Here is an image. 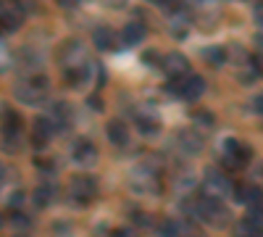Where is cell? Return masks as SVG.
Segmentation results:
<instances>
[{
	"mask_svg": "<svg viewBox=\"0 0 263 237\" xmlns=\"http://www.w3.org/2000/svg\"><path fill=\"white\" fill-rule=\"evenodd\" d=\"M13 95L21 100V103H29V105H37L48 98V79L45 77H29L24 82H18L13 87Z\"/></svg>",
	"mask_w": 263,
	"mask_h": 237,
	"instance_id": "cell-1",
	"label": "cell"
},
{
	"mask_svg": "<svg viewBox=\"0 0 263 237\" xmlns=\"http://www.w3.org/2000/svg\"><path fill=\"white\" fill-rule=\"evenodd\" d=\"M221 156H224V161H227L229 166L242 169V166H248V161L253 158V150H250V145H245V142H239V140L229 137V140H224Z\"/></svg>",
	"mask_w": 263,
	"mask_h": 237,
	"instance_id": "cell-2",
	"label": "cell"
},
{
	"mask_svg": "<svg viewBox=\"0 0 263 237\" xmlns=\"http://www.w3.org/2000/svg\"><path fill=\"white\" fill-rule=\"evenodd\" d=\"M95 192H98V182L92 179V177H74L71 182H69V198L74 200V203H79V206H87L92 198H95Z\"/></svg>",
	"mask_w": 263,
	"mask_h": 237,
	"instance_id": "cell-3",
	"label": "cell"
},
{
	"mask_svg": "<svg viewBox=\"0 0 263 237\" xmlns=\"http://www.w3.org/2000/svg\"><path fill=\"white\" fill-rule=\"evenodd\" d=\"M171 90L177 93L182 100H197L203 95V90H205V82H203V77L190 74V77H182L179 82H174Z\"/></svg>",
	"mask_w": 263,
	"mask_h": 237,
	"instance_id": "cell-4",
	"label": "cell"
},
{
	"mask_svg": "<svg viewBox=\"0 0 263 237\" xmlns=\"http://www.w3.org/2000/svg\"><path fill=\"white\" fill-rule=\"evenodd\" d=\"M3 116H6V121H3V148L6 150H16L18 145H16V140H18V135H21V119H18V114L16 111H11L8 105L3 108Z\"/></svg>",
	"mask_w": 263,
	"mask_h": 237,
	"instance_id": "cell-5",
	"label": "cell"
},
{
	"mask_svg": "<svg viewBox=\"0 0 263 237\" xmlns=\"http://www.w3.org/2000/svg\"><path fill=\"white\" fill-rule=\"evenodd\" d=\"M53 132H55V126H53V121H50V116H40V119H34V124H32V145L34 148H45L48 142H50V137H53Z\"/></svg>",
	"mask_w": 263,
	"mask_h": 237,
	"instance_id": "cell-6",
	"label": "cell"
},
{
	"mask_svg": "<svg viewBox=\"0 0 263 237\" xmlns=\"http://www.w3.org/2000/svg\"><path fill=\"white\" fill-rule=\"evenodd\" d=\"M0 21H3L6 29H18L24 24V11L16 0H3V6H0Z\"/></svg>",
	"mask_w": 263,
	"mask_h": 237,
	"instance_id": "cell-7",
	"label": "cell"
},
{
	"mask_svg": "<svg viewBox=\"0 0 263 237\" xmlns=\"http://www.w3.org/2000/svg\"><path fill=\"white\" fill-rule=\"evenodd\" d=\"M161 63H163V71H166L168 77H174V79H179L182 74L190 71V61H187L182 53H166Z\"/></svg>",
	"mask_w": 263,
	"mask_h": 237,
	"instance_id": "cell-8",
	"label": "cell"
},
{
	"mask_svg": "<svg viewBox=\"0 0 263 237\" xmlns=\"http://www.w3.org/2000/svg\"><path fill=\"white\" fill-rule=\"evenodd\" d=\"M71 156H74V161L82 163V166H92V163L98 161V150H95V145H92L90 140H77L74 148H71Z\"/></svg>",
	"mask_w": 263,
	"mask_h": 237,
	"instance_id": "cell-9",
	"label": "cell"
},
{
	"mask_svg": "<svg viewBox=\"0 0 263 237\" xmlns=\"http://www.w3.org/2000/svg\"><path fill=\"white\" fill-rule=\"evenodd\" d=\"M197 213H200L205 222H218V219L227 216L221 203H218L216 198H200V200H197Z\"/></svg>",
	"mask_w": 263,
	"mask_h": 237,
	"instance_id": "cell-10",
	"label": "cell"
},
{
	"mask_svg": "<svg viewBox=\"0 0 263 237\" xmlns=\"http://www.w3.org/2000/svg\"><path fill=\"white\" fill-rule=\"evenodd\" d=\"M105 132H108V140H111L116 148H124L129 142V126L121 121V119H114V121H108L105 126Z\"/></svg>",
	"mask_w": 263,
	"mask_h": 237,
	"instance_id": "cell-11",
	"label": "cell"
},
{
	"mask_svg": "<svg viewBox=\"0 0 263 237\" xmlns=\"http://www.w3.org/2000/svg\"><path fill=\"white\" fill-rule=\"evenodd\" d=\"M121 40L126 45H137V42L145 40V24L142 21H129V24L121 29Z\"/></svg>",
	"mask_w": 263,
	"mask_h": 237,
	"instance_id": "cell-12",
	"label": "cell"
},
{
	"mask_svg": "<svg viewBox=\"0 0 263 237\" xmlns=\"http://www.w3.org/2000/svg\"><path fill=\"white\" fill-rule=\"evenodd\" d=\"M69 119H71V108L66 103H53V108H50V121H53V126L55 129H66V124H69Z\"/></svg>",
	"mask_w": 263,
	"mask_h": 237,
	"instance_id": "cell-13",
	"label": "cell"
},
{
	"mask_svg": "<svg viewBox=\"0 0 263 237\" xmlns=\"http://www.w3.org/2000/svg\"><path fill=\"white\" fill-rule=\"evenodd\" d=\"M205 179H208V187H211L213 192H218V195H227V192L232 190L229 179H227L224 174H218L216 169H211V171H208V174H205Z\"/></svg>",
	"mask_w": 263,
	"mask_h": 237,
	"instance_id": "cell-14",
	"label": "cell"
},
{
	"mask_svg": "<svg viewBox=\"0 0 263 237\" xmlns=\"http://www.w3.org/2000/svg\"><path fill=\"white\" fill-rule=\"evenodd\" d=\"M53 195H55V190H53L50 185H42V187H37V190H34L32 200H34V206H37V208H48V206L53 203Z\"/></svg>",
	"mask_w": 263,
	"mask_h": 237,
	"instance_id": "cell-15",
	"label": "cell"
},
{
	"mask_svg": "<svg viewBox=\"0 0 263 237\" xmlns=\"http://www.w3.org/2000/svg\"><path fill=\"white\" fill-rule=\"evenodd\" d=\"M258 234H260V224L253 222L250 216L245 222H237L234 227V237H258Z\"/></svg>",
	"mask_w": 263,
	"mask_h": 237,
	"instance_id": "cell-16",
	"label": "cell"
},
{
	"mask_svg": "<svg viewBox=\"0 0 263 237\" xmlns=\"http://www.w3.org/2000/svg\"><path fill=\"white\" fill-rule=\"evenodd\" d=\"M92 40H95V48H100V50L114 48V32L108 29V27H98L95 34H92Z\"/></svg>",
	"mask_w": 263,
	"mask_h": 237,
	"instance_id": "cell-17",
	"label": "cell"
},
{
	"mask_svg": "<svg viewBox=\"0 0 263 237\" xmlns=\"http://www.w3.org/2000/svg\"><path fill=\"white\" fill-rule=\"evenodd\" d=\"M203 58H205V63H211V66H221V63L227 61V50L218 48V45H211V48H203Z\"/></svg>",
	"mask_w": 263,
	"mask_h": 237,
	"instance_id": "cell-18",
	"label": "cell"
},
{
	"mask_svg": "<svg viewBox=\"0 0 263 237\" xmlns=\"http://www.w3.org/2000/svg\"><path fill=\"white\" fill-rule=\"evenodd\" d=\"M137 126L147 135H156L158 132V119H150V116H137Z\"/></svg>",
	"mask_w": 263,
	"mask_h": 237,
	"instance_id": "cell-19",
	"label": "cell"
},
{
	"mask_svg": "<svg viewBox=\"0 0 263 237\" xmlns=\"http://www.w3.org/2000/svg\"><path fill=\"white\" fill-rule=\"evenodd\" d=\"M171 34H174V37H179V40L187 37V16H184L182 21H179V16H174V19H171Z\"/></svg>",
	"mask_w": 263,
	"mask_h": 237,
	"instance_id": "cell-20",
	"label": "cell"
},
{
	"mask_svg": "<svg viewBox=\"0 0 263 237\" xmlns=\"http://www.w3.org/2000/svg\"><path fill=\"white\" fill-rule=\"evenodd\" d=\"M158 232H161V237H179V224L166 219L163 224H158Z\"/></svg>",
	"mask_w": 263,
	"mask_h": 237,
	"instance_id": "cell-21",
	"label": "cell"
},
{
	"mask_svg": "<svg viewBox=\"0 0 263 237\" xmlns=\"http://www.w3.org/2000/svg\"><path fill=\"white\" fill-rule=\"evenodd\" d=\"M179 137H182L179 142H182V145H184V148L190 150V153H197V150H200V148H203V142H200V140H195V137H192L190 132H182Z\"/></svg>",
	"mask_w": 263,
	"mask_h": 237,
	"instance_id": "cell-22",
	"label": "cell"
},
{
	"mask_svg": "<svg viewBox=\"0 0 263 237\" xmlns=\"http://www.w3.org/2000/svg\"><path fill=\"white\" fill-rule=\"evenodd\" d=\"M24 200H27V195H24V192H13V195H8V208L11 211H18L21 206H24Z\"/></svg>",
	"mask_w": 263,
	"mask_h": 237,
	"instance_id": "cell-23",
	"label": "cell"
},
{
	"mask_svg": "<svg viewBox=\"0 0 263 237\" xmlns=\"http://www.w3.org/2000/svg\"><path fill=\"white\" fill-rule=\"evenodd\" d=\"M250 66L258 71V77H263V56H250Z\"/></svg>",
	"mask_w": 263,
	"mask_h": 237,
	"instance_id": "cell-24",
	"label": "cell"
},
{
	"mask_svg": "<svg viewBox=\"0 0 263 237\" xmlns=\"http://www.w3.org/2000/svg\"><path fill=\"white\" fill-rule=\"evenodd\" d=\"M11 224H13V227H27V216H24V213H16V211H13V213H11Z\"/></svg>",
	"mask_w": 263,
	"mask_h": 237,
	"instance_id": "cell-25",
	"label": "cell"
},
{
	"mask_svg": "<svg viewBox=\"0 0 263 237\" xmlns=\"http://www.w3.org/2000/svg\"><path fill=\"white\" fill-rule=\"evenodd\" d=\"M195 121H197V124H200V121H203V124H208V126L213 124V119H211V114H195Z\"/></svg>",
	"mask_w": 263,
	"mask_h": 237,
	"instance_id": "cell-26",
	"label": "cell"
},
{
	"mask_svg": "<svg viewBox=\"0 0 263 237\" xmlns=\"http://www.w3.org/2000/svg\"><path fill=\"white\" fill-rule=\"evenodd\" d=\"M158 61H161V58H158L156 50H147V53H145V63H158Z\"/></svg>",
	"mask_w": 263,
	"mask_h": 237,
	"instance_id": "cell-27",
	"label": "cell"
},
{
	"mask_svg": "<svg viewBox=\"0 0 263 237\" xmlns=\"http://www.w3.org/2000/svg\"><path fill=\"white\" fill-rule=\"evenodd\" d=\"M253 108H255L258 114H263V95H255V98H253Z\"/></svg>",
	"mask_w": 263,
	"mask_h": 237,
	"instance_id": "cell-28",
	"label": "cell"
},
{
	"mask_svg": "<svg viewBox=\"0 0 263 237\" xmlns=\"http://www.w3.org/2000/svg\"><path fill=\"white\" fill-rule=\"evenodd\" d=\"M111 237H135V232H132V229H116Z\"/></svg>",
	"mask_w": 263,
	"mask_h": 237,
	"instance_id": "cell-29",
	"label": "cell"
},
{
	"mask_svg": "<svg viewBox=\"0 0 263 237\" xmlns=\"http://www.w3.org/2000/svg\"><path fill=\"white\" fill-rule=\"evenodd\" d=\"M255 24H258L260 34H263V11H258V13H255Z\"/></svg>",
	"mask_w": 263,
	"mask_h": 237,
	"instance_id": "cell-30",
	"label": "cell"
},
{
	"mask_svg": "<svg viewBox=\"0 0 263 237\" xmlns=\"http://www.w3.org/2000/svg\"><path fill=\"white\" fill-rule=\"evenodd\" d=\"M58 3H61L63 8H74V6L79 3V0H58Z\"/></svg>",
	"mask_w": 263,
	"mask_h": 237,
	"instance_id": "cell-31",
	"label": "cell"
},
{
	"mask_svg": "<svg viewBox=\"0 0 263 237\" xmlns=\"http://www.w3.org/2000/svg\"><path fill=\"white\" fill-rule=\"evenodd\" d=\"M150 3H156V6H168L171 0H150Z\"/></svg>",
	"mask_w": 263,
	"mask_h": 237,
	"instance_id": "cell-32",
	"label": "cell"
},
{
	"mask_svg": "<svg viewBox=\"0 0 263 237\" xmlns=\"http://www.w3.org/2000/svg\"><path fill=\"white\" fill-rule=\"evenodd\" d=\"M258 237H263V232H260V234H258Z\"/></svg>",
	"mask_w": 263,
	"mask_h": 237,
	"instance_id": "cell-33",
	"label": "cell"
}]
</instances>
